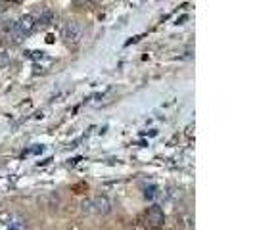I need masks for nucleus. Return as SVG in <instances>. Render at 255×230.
<instances>
[{"instance_id": "nucleus-7", "label": "nucleus", "mask_w": 255, "mask_h": 230, "mask_svg": "<svg viewBox=\"0 0 255 230\" xmlns=\"http://www.w3.org/2000/svg\"><path fill=\"white\" fill-rule=\"evenodd\" d=\"M81 209H83V213H93V200H85L81 204Z\"/></svg>"}, {"instance_id": "nucleus-8", "label": "nucleus", "mask_w": 255, "mask_h": 230, "mask_svg": "<svg viewBox=\"0 0 255 230\" xmlns=\"http://www.w3.org/2000/svg\"><path fill=\"white\" fill-rule=\"evenodd\" d=\"M6 62H8L6 52H0V68H2V66H6Z\"/></svg>"}, {"instance_id": "nucleus-5", "label": "nucleus", "mask_w": 255, "mask_h": 230, "mask_svg": "<svg viewBox=\"0 0 255 230\" xmlns=\"http://www.w3.org/2000/svg\"><path fill=\"white\" fill-rule=\"evenodd\" d=\"M18 27H20L25 35H27V33H29V31L35 27V22H33V18H31V16H23V18L18 22Z\"/></svg>"}, {"instance_id": "nucleus-4", "label": "nucleus", "mask_w": 255, "mask_h": 230, "mask_svg": "<svg viewBox=\"0 0 255 230\" xmlns=\"http://www.w3.org/2000/svg\"><path fill=\"white\" fill-rule=\"evenodd\" d=\"M6 33H8V39H12V43H22L25 37V33L18 27V22H14L12 25H8V29H6Z\"/></svg>"}, {"instance_id": "nucleus-3", "label": "nucleus", "mask_w": 255, "mask_h": 230, "mask_svg": "<svg viewBox=\"0 0 255 230\" xmlns=\"http://www.w3.org/2000/svg\"><path fill=\"white\" fill-rule=\"evenodd\" d=\"M93 211L100 213V215H108L112 211V200L108 196H96L93 200Z\"/></svg>"}, {"instance_id": "nucleus-1", "label": "nucleus", "mask_w": 255, "mask_h": 230, "mask_svg": "<svg viewBox=\"0 0 255 230\" xmlns=\"http://www.w3.org/2000/svg\"><path fill=\"white\" fill-rule=\"evenodd\" d=\"M144 219H146V225L150 227V229L158 230L163 227V223H165V215H163L162 207L160 206H152L148 211H146V215H144Z\"/></svg>"}, {"instance_id": "nucleus-6", "label": "nucleus", "mask_w": 255, "mask_h": 230, "mask_svg": "<svg viewBox=\"0 0 255 230\" xmlns=\"http://www.w3.org/2000/svg\"><path fill=\"white\" fill-rule=\"evenodd\" d=\"M50 22H52V14H50V12H45V14H43V16L37 20V23H39V25H43V27L50 25Z\"/></svg>"}, {"instance_id": "nucleus-2", "label": "nucleus", "mask_w": 255, "mask_h": 230, "mask_svg": "<svg viewBox=\"0 0 255 230\" xmlns=\"http://www.w3.org/2000/svg\"><path fill=\"white\" fill-rule=\"evenodd\" d=\"M64 39H66V43L70 46L79 45V41H81V27H79V23L70 22L64 27Z\"/></svg>"}]
</instances>
